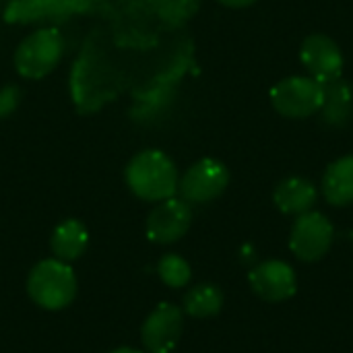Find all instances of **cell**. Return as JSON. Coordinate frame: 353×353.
I'll return each mask as SVG.
<instances>
[{
  "instance_id": "5",
  "label": "cell",
  "mask_w": 353,
  "mask_h": 353,
  "mask_svg": "<svg viewBox=\"0 0 353 353\" xmlns=\"http://www.w3.org/2000/svg\"><path fill=\"white\" fill-rule=\"evenodd\" d=\"M335 228L323 213L308 211L298 215L290 232V248L304 263L321 261L333 246Z\"/></svg>"
},
{
  "instance_id": "18",
  "label": "cell",
  "mask_w": 353,
  "mask_h": 353,
  "mask_svg": "<svg viewBox=\"0 0 353 353\" xmlns=\"http://www.w3.org/2000/svg\"><path fill=\"white\" fill-rule=\"evenodd\" d=\"M19 97H21V91L17 87H12V85L0 89V118L8 116L17 108Z\"/></svg>"
},
{
  "instance_id": "19",
  "label": "cell",
  "mask_w": 353,
  "mask_h": 353,
  "mask_svg": "<svg viewBox=\"0 0 353 353\" xmlns=\"http://www.w3.org/2000/svg\"><path fill=\"white\" fill-rule=\"evenodd\" d=\"M223 6H230V8H244V6H250L254 4L256 0H219Z\"/></svg>"
},
{
  "instance_id": "7",
  "label": "cell",
  "mask_w": 353,
  "mask_h": 353,
  "mask_svg": "<svg viewBox=\"0 0 353 353\" xmlns=\"http://www.w3.org/2000/svg\"><path fill=\"white\" fill-rule=\"evenodd\" d=\"M184 314L182 308L163 302L145 319L141 341L149 353H172L182 339Z\"/></svg>"
},
{
  "instance_id": "17",
  "label": "cell",
  "mask_w": 353,
  "mask_h": 353,
  "mask_svg": "<svg viewBox=\"0 0 353 353\" xmlns=\"http://www.w3.org/2000/svg\"><path fill=\"white\" fill-rule=\"evenodd\" d=\"M149 4L159 12L163 21L180 25L196 12L201 0H149Z\"/></svg>"
},
{
  "instance_id": "10",
  "label": "cell",
  "mask_w": 353,
  "mask_h": 353,
  "mask_svg": "<svg viewBox=\"0 0 353 353\" xmlns=\"http://www.w3.org/2000/svg\"><path fill=\"white\" fill-rule=\"evenodd\" d=\"M300 58L302 64L312 74V79H316L319 83H329L341 77L343 54L339 46L323 33H314L304 39Z\"/></svg>"
},
{
  "instance_id": "14",
  "label": "cell",
  "mask_w": 353,
  "mask_h": 353,
  "mask_svg": "<svg viewBox=\"0 0 353 353\" xmlns=\"http://www.w3.org/2000/svg\"><path fill=\"white\" fill-rule=\"evenodd\" d=\"M223 308V292L213 283H201L186 292L182 310L192 319L217 316Z\"/></svg>"
},
{
  "instance_id": "20",
  "label": "cell",
  "mask_w": 353,
  "mask_h": 353,
  "mask_svg": "<svg viewBox=\"0 0 353 353\" xmlns=\"http://www.w3.org/2000/svg\"><path fill=\"white\" fill-rule=\"evenodd\" d=\"M110 353H143V352H137V350H130V347H120V350H114V352Z\"/></svg>"
},
{
  "instance_id": "15",
  "label": "cell",
  "mask_w": 353,
  "mask_h": 353,
  "mask_svg": "<svg viewBox=\"0 0 353 353\" xmlns=\"http://www.w3.org/2000/svg\"><path fill=\"white\" fill-rule=\"evenodd\" d=\"M323 87H325V103L321 110H325V120L331 124H341L350 114L352 89L345 81H341V77L323 83Z\"/></svg>"
},
{
  "instance_id": "2",
  "label": "cell",
  "mask_w": 353,
  "mask_h": 353,
  "mask_svg": "<svg viewBox=\"0 0 353 353\" xmlns=\"http://www.w3.org/2000/svg\"><path fill=\"white\" fill-rule=\"evenodd\" d=\"M27 294L43 310L56 312L77 298V277L68 263L46 259L37 263L27 277Z\"/></svg>"
},
{
  "instance_id": "16",
  "label": "cell",
  "mask_w": 353,
  "mask_h": 353,
  "mask_svg": "<svg viewBox=\"0 0 353 353\" xmlns=\"http://www.w3.org/2000/svg\"><path fill=\"white\" fill-rule=\"evenodd\" d=\"M157 275L168 288L182 290L190 283L192 269H190L188 261H184L180 254H165L157 265Z\"/></svg>"
},
{
  "instance_id": "8",
  "label": "cell",
  "mask_w": 353,
  "mask_h": 353,
  "mask_svg": "<svg viewBox=\"0 0 353 353\" xmlns=\"http://www.w3.org/2000/svg\"><path fill=\"white\" fill-rule=\"evenodd\" d=\"M190 223V205L184 199H165L147 217V238L155 244H174L186 236Z\"/></svg>"
},
{
  "instance_id": "3",
  "label": "cell",
  "mask_w": 353,
  "mask_h": 353,
  "mask_svg": "<svg viewBox=\"0 0 353 353\" xmlns=\"http://www.w3.org/2000/svg\"><path fill=\"white\" fill-rule=\"evenodd\" d=\"M273 108L285 118H308L325 103V87L312 77H290L271 89Z\"/></svg>"
},
{
  "instance_id": "6",
  "label": "cell",
  "mask_w": 353,
  "mask_h": 353,
  "mask_svg": "<svg viewBox=\"0 0 353 353\" xmlns=\"http://www.w3.org/2000/svg\"><path fill=\"white\" fill-rule=\"evenodd\" d=\"M230 184V172L219 159L205 157L190 165L182 180L178 182V190L186 203H211L223 194Z\"/></svg>"
},
{
  "instance_id": "11",
  "label": "cell",
  "mask_w": 353,
  "mask_h": 353,
  "mask_svg": "<svg viewBox=\"0 0 353 353\" xmlns=\"http://www.w3.org/2000/svg\"><path fill=\"white\" fill-rule=\"evenodd\" d=\"M319 199V190L306 178H285L273 192V201L285 215H302L308 213Z\"/></svg>"
},
{
  "instance_id": "12",
  "label": "cell",
  "mask_w": 353,
  "mask_h": 353,
  "mask_svg": "<svg viewBox=\"0 0 353 353\" xmlns=\"http://www.w3.org/2000/svg\"><path fill=\"white\" fill-rule=\"evenodd\" d=\"M87 244H89V234L79 219H66L58 223L50 238V250L54 259L62 263H72L81 259L87 250Z\"/></svg>"
},
{
  "instance_id": "1",
  "label": "cell",
  "mask_w": 353,
  "mask_h": 353,
  "mask_svg": "<svg viewBox=\"0 0 353 353\" xmlns=\"http://www.w3.org/2000/svg\"><path fill=\"white\" fill-rule=\"evenodd\" d=\"M126 184L134 196L149 203L172 199L178 190V170L174 161L157 149L137 153L126 165Z\"/></svg>"
},
{
  "instance_id": "4",
  "label": "cell",
  "mask_w": 353,
  "mask_h": 353,
  "mask_svg": "<svg viewBox=\"0 0 353 353\" xmlns=\"http://www.w3.org/2000/svg\"><path fill=\"white\" fill-rule=\"evenodd\" d=\"M62 37L56 29H41L27 35L14 54V66L25 79H41L52 72L62 56Z\"/></svg>"
},
{
  "instance_id": "13",
  "label": "cell",
  "mask_w": 353,
  "mask_h": 353,
  "mask_svg": "<svg viewBox=\"0 0 353 353\" xmlns=\"http://www.w3.org/2000/svg\"><path fill=\"white\" fill-rule=\"evenodd\" d=\"M323 194L333 207L353 203V155L333 161L323 176Z\"/></svg>"
},
{
  "instance_id": "9",
  "label": "cell",
  "mask_w": 353,
  "mask_h": 353,
  "mask_svg": "<svg viewBox=\"0 0 353 353\" xmlns=\"http://www.w3.org/2000/svg\"><path fill=\"white\" fill-rule=\"evenodd\" d=\"M252 292L265 302H285L296 296L298 279L294 269L283 261H265L248 275Z\"/></svg>"
}]
</instances>
